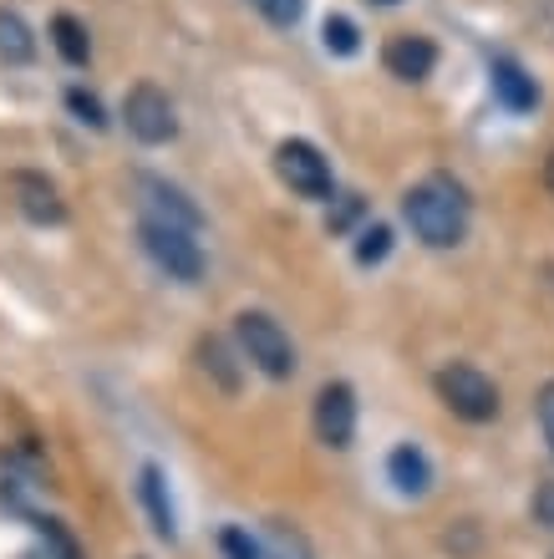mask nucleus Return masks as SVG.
Returning <instances> with one entry per match:
<instances>
[{
	"label": "nucleus",
	"mask_w": 554,
	"mask_h": 559,
	"mask_svg": "<svg viewBox=\"0 0 554 559\" xmlns=\"http://www.w3.org/2000/svg\"><path fill=\"white\" fill-rule=\"evenodd\" d=\"M402 214H408L412 235L423 239L427 250H452L468 235V193L448 174H433L417 189H408Z\"/></svg>",
	"instance_id": "obj_1"
},
{
	"label": "nucleus",
	"mask_w": 554,
	"mask_h": 559,
	"mask_svg": "<svg viewBox=\"0 0 554 559\" xmlns=\"http://www.w3.org/2000/svg\"><path fill=\"white\" fill-rule=\"evenodd\" d=\"M234 341H239V352H245L249 367L264 371L270 382L295 377V346L275 316H264V310H239V316H234Z\"/></svg>",
	"instance_id": "obj_2"
},
{
	"label": "nucleus",
	"mask_w": 554,
	"mask_h": 559,
	"mask_svg": "<svg viewBox=\"0 0 554 559\" xmlns=\"http://www.w3.org/2000/svg\"><path fill=\"white\" fill-rule=\"evenodd\" d=\"M138 239H143L148 260H153L168 280H184V285L204 280V250H199L193 229H178V224H163V219H143Z\"/></svg>",
	"instance_id": "obj_3"
},
{
	"label": "nucleus",
	"mask_w": 554,
	"mask_h": 559,
	"mask_svg": "<svg viewBox=\"0 0 554 559\" xmlns=\"http://www.w3.org/2000/svg\"><path fill=\"white\" fill-rule=\"evenodd\" d=\"M438 397L463 423H494L498 417V386L468 361H452V367L438 371Z\"/></svg>",
	"instance_id": "obj_4"
},
{
	"label": "nucleus",
	"mask_w": 554,
	"mask_h": 559,
	"mask_svg": "<svg viewBox=\"0 0 554 559\" xmlns=\"http://www.w3.org/2000/svg\"><path fill=\"white\" fill-rule=\"evenodd\" d=\"M275 174L280 183L300 199H331V163L321 158V147L306 143V138H291V143L275 147Z\"/></svg>",
	"instance_id": "obj_5"
},
{
	"label": "nucleus",
	"mask_w": 554,
	"mask_h": 559,
	"mask_svg": "<svg viewBox=\"0 0 554 559\" xmlns=\"http://www.w3.org/2000/svg\"><path fill=\"white\" fill-rule=\"evenodd\" d=\"M122 122H128V133L138 143L158 147L178 133V118H174V103H168V92L153 87V82H138V87L122 97Z\"/></svg>",
	"instance_id": "obj_6"
},
{
	"label": "nucleus",
	"mask_w": 554,
	"mask_h": 559,
	"mask_svg": "<svg viewBox=\"0 0 554 559\" xmlns=\"http://www.w3.org/2000/svg\"><path fill=\"white\" fill-rule=\"evenodd\" d=\"M316 438L326 442V448H351V438H356V392H351L346 382H326L321 397H316Z\"/></svg>",
	"instance_id": "obj_7"
},
{
	"label": "nucleus",
	"mask_w": 554,
	"mask_h": 559,
	"mask_svg": "<svg viewBox=\"0 0 554 559\" xmlns=\"http://www.w3.org/2000/svg\"><path fill=\"white\" fill-rule=\"evenodd\" d=\"M5 193H11V204L21 209L31 224H61V219H67V204H61L57 183H51L46 174L15 168V174L5 178Z\"/></svg>",
	"instance_id": "obj_8"
},
{
	"label": "nucleus",
	"mask_w": 554,
	"mask_h": 559,
	"mask_svg": "<svg viewBox=\"0 0 554 559\" xmlns=\"http://www.w3.org/2000/svg\"><path fill=\"white\" fill-rule=\"evenodd\" d=\"M381 61H387V72L402 76V82H423V76H433V67H438V46L427 41V36L402 31V36H392V41H387Z\"/></svg>",
	"instance_id": "obj_9"
},
{
	"label": "nucleus",
	"mask_w": 554,
	"mask_h": 559,
	"mask_svg": "<svg viewBox=\"0 0 554 559\" xmlns=\"http://www.w3.org/2000/svg\"><path fill=\"white\" fill-rule=\"evenodd\" d=\"M488 76H494V97L509 112H534V103H540V87H534V76L519 67V61L498 57L494 67H488Z\"/></svg>",
	"instance_id": "obj_10"
},
{
	"label": "nucleus",
	"mask_w": 554,
	"mask_h": 559,
	"mask_svg": "<svg viewBox=\"0 0 554 559\" xmlns=\"http://www.w3.org/2000/svg\"><path fill=\"white\" fill-rule=\"evenodd\" d=\"M143 193H148V219H163V224H178V229H199V209L184 199L178 189L158 183V178H143Z\"/></svg>",
	"instance_id": "obj_11"
},
{
	"label": "nucleus",
	"mask_w": 554,
	"mask_h": 559,
	"mask_svg": "<svg viewBox=\"0 0 554 559\" xmlns=\"http://www.w3.org/2000/svg\"><path fill=\"white\" fill-rule=\"evenodd\" d=\"M138 493H143V503H148L153 530H158L163 539H174L178 524H174V503H168V484H163V468H158V463H143V473H138Z\"/></svg>",
	"instance_id": "obj_12"
},
{
	"label": "nucleus",
	"mask_w": 554,
	"mask_h": 559,
	"mask_svg": "<svg viewBox=\"0 0 554 559\" xmlns=\"http://www.w3.org/2000/svg\"><path fill=\"white\" fill-rule=\"evenodd\" d=\"M387 478L397 484V493H427V484H433V468H427V457L412 448V442H402V448H392V457H387Z\"/></svg>",
	"instance_id": "obj_13"
},
{
	"label": "nucleus",
	"mask_w": 554,
	"mask_h": 559,
	"mask_svg": "<svg viewBox=\"0 0 554 559\" xmlns=\"http://www.w3.org/2000/svg\"><path fill=\"white\" fill-rule=\"evenodd\" d=\"M31 57H36V36H31V26L15 11H0V61L21 67V61H31Z\"/></svg>",
	"instance_id": "obj_14"
},
{
	"label": "nucleus",
	"mask_w": 554,
	"mask_h": 559,
	"mask_svg": "<svg viewBox=\"0 0 554 559\" xmlns=\"http://www.w3.org/2000/svg\"><path fill=\"white\" fill-rule=\"evenodd\" d=\"M51 36H57V51L72 61V67H82V61H87L92 41H87V26H82L76 15H57V21H51Z\"/></svg>",
	"instance_id": "obj_15"
},
{
	"label": "nucleus",
	"mask_w": 554,
	"mask_h": 559,
	"mask_svg": "<svg viewBox=\"0 0 554 559\" xmlns=\"http://www.w3.org/2000/svg\"><path fill=\"white\" fill-rule=\"evenodd\" d=\"M264 559H310L306 534L295 530V524H270L264 530Z\"/></svg>",
	"instance_id": "obj_16"
},
{
	"label": "nucleus",
	"mask_w": 554,
	"mask_h": 559,
	"mask_svg": "<svg viewBox=\"0 0 554 559\" xmlns=\"http://www.w3.org/2000/svg\"><path fill=\"white\" fill-rule=\"evenodd\" d=\"M199 356H204V371H214V382H220L224 392H239V371H234L229 346H224V341L204 336V341H199Z\"/></svg>",
	"instance_id": "obj_17"
},
{
	"label": "nucleus",
	"mask_w": 554,
	"mask_h": 559,
	"mask_svg": "<svg viewBox=\"0 0 554 559\" xmlns=\"http://www.w3.org/2000/svg\"><path fill=\"white\" fill-rule=\"evenodd\" d=\"M220 555L224 559H264V539H255L249 530L229 524V530H220Z\"/></svg>",
	"instance_id": "obj_18"
},
{
	"label": "nucleus",
	"mask_w": 554,
	"mask_h": 559,
	"mask_svg": "<svg viewBox=\"0 0 554 559\" xmlns=\"http://www.w3.org/2000/svg\"><path fill=\"white\" fill-rule=\"evenodd\" d=\"M387 250H392V229H387V224H372V229H362V239H356V265H377V260H387Z\"/></svg>",
	"instance_id": "obj_19"
},
{
	"label": "nucleus",
	"mask_w": 554,
	"mask_h": 559,
	"mask_svg": "<svg viewBox=\"0 0 554 559\" xmlns=\"http://www.w3.org/2000/svg\"><path fill=\"white\" fill-rule=\"evenodd\" d=\"M321 36H326V46H331L335 57H351V51L362 46V31L351 26L346 15H331V21H326V26H321Z\"/></svg>",
	"instance_id": "obj_20"
},
{
	"label": "nucleus",
	"mask_w": 554,
	"mask_h": 559,
	"mask_svg": "<svg viewBox=\"0 0 554 559\" xmlns=\"http://www.w3.org/2000/svg\"><path fill=\"white\" fill-rule=\"evenodd\" d=\"M42 539H46V549L36 559H82V549H76V539L67 530H61V524H51V519H46L42 524Z\"/></svg>",
	"instance_id": "obj_21"
},
{
	"label": "nucleus",
	"mask_w": 554,
	"mask_h": 559,
	"mask_svg": "<svg viewBox=\"0 0 554 559\" xmlns=\"http://www.w3.org/2000/svg\"><path fill=\"white\" fill-rule=\"evenodd\" d=\"M249 5H255L270 26H295L300 11H306V0H249Z\"/></svg>",
	"instance_id": "obj_22"
},
{
	"label": "nucleus",
	"mask_w": 554,
	"mask_h": 559,
	"mask_svg": "<svg viewBox=\"0 0 554 559\" xmlns=\"http://www.w3.org/2000/svg\"><path fill=\"white\" fill-rule=\"evenodd\" d=\"M67 107H72L76 122H87V128H103V122H107L103 118V103H97L87 87H72V92H67Z\"/></svg>",
	"instance_id": "obj_23"
},
{
	"label": "nucleus",
	"mask_w": 554,
	"mask_h": 559,
	"mask_svg": "<svg viewBox=\"0 0 554 559\" xmlns=\"http://www.w3.org/2000/svg\"><path fill=\"white\" fill-rule=\"evenodd\" d=\"M540 427H544L550 453H554V382H544V392H540Z\"/></svg>",
	"instance_id": "obj_24"
},
{
	"label": "nucleus",
	"mask_w": 554,
	"mask_h": 559,
	"mask_svg": "<svg viewBox=\"0 0 554 559\" xmlns=\"http://www.w3.org/2000/svg\"><path fill=\"white\" fill-rule=\"evenodd\" d=\"M534 519L554 530V478L550 484H540V493H534Z\"/></svg>",
	"instance_id": "obj_25"
},
{
	"label": "nucleus",
	"mask_w": 554,
	"mask_h": 559,
	"mask_svg": "<svg viewBox=\"0 0 554 559\" xmlns=\"http://www.w3.org/2000/svg\"><path fill=\"white\" fill-rule=\"evenodd\" d=\"M544 183H550V193H554V153H550V163H544Z\"/></svg>",
	"instance_id": "obj_26"
},
{
	"label": "nucleus",
	"mask_w": 554,
	"mask_h": 559,
	"mask_svg": "<svg viewBox=\"0 0 554 559\" xmlns=\"http://www.w3.org/2000/svg\"><path fill=\"white\" fill-rule=\"evenodd\" d=\"M372 5H397V0H372Z\"/></svg>",
	"instance_id": "obj_27"
}]
</instances>
